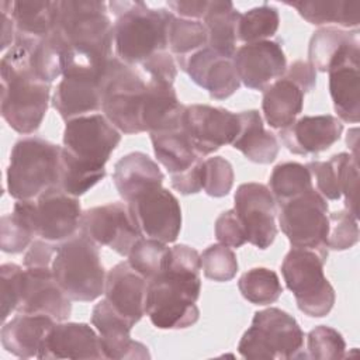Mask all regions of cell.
<instances>
[{"label":"cell","instance_id":"obj_1","mask_svg":"<svg viewBox=\"0 0 360 360\" xmlns=\"http://www.w3.org/2000/svg\"><path fill=\"white\" fill-rule=\"evenodd\" d=\"M104 1H59L53 32L65 45V70L103 73L112 51V22Z\"/></svg>","mask_w":360,"mask_h":360},{"label":"cell","instance_id":"obj_2","mask_svg":"<svg viewBox=\"0 0 360 360\" xmlns=\"http://www.w3.org/2000/svg\"><path fill=\"white\" fill-rule=\"evenodd\" d=\"M35 41L38 39L15 35L14 44L0 60L1 117L22 135L34 134L39 128L51 97V84L39 80L30 65Z\"/></svg>","mask_w":360,"mask_h":360},{"label":"cell","instance_id":"obj_3","mask_svg":"<svg viewBox=\"0 0 360 360\" xmlns=\"http://www.w3.org/2000/svg\"><path fill=\"white\" fill-rule=\"evenodd\" d=\"M201 266L187 257H169L165 270L148 281L145 315L158 329H186L200 318Z\"/></svg>","mask_w":360,"mask_h":360},{"label":"cell","instance_id":"obj_4","mask_svg":"<svg viewBox=\"0 0 360 360\" xmlns=\"http://www.w3.org/2000/svg\"><path fill=\"white\" fill-rule=\"evenodd\" d=\"M112 51L121 62L136 66L167 49V24L172 11L150 8L143 1H111Z\"/></svg>","mask_w":360,"mask_h":360},{"label":"cell","instance_id":"obj_5","mask_svg":"<svg viewBox=\"0 0 360 360\" xmlns=\"http://www.w3.org/2000/svg\"><path fill=\"white\" fill-rule=\"evenodd\" d=\"M51 269L72 301L90 302L104 294L107 273L98 246L80 231L58 245Z\"/></svg>","mask_w":360,"mask_h":360},{"label":"cell","instance_id":"obj_6","mask_svg":"<svg viewBox=\"0 0 360 360\" xmlns=\"http://www.w3.org/2000/svg\"><path fill=\"white\" fill-rule=\"evenodd\" d=\"M62 146L39 136L17 141L7 167V191L15 200H32L58 186Z\"/></svg>","mask_w":360,"mask_h":360},{"label":"cell","instance_id":"obj_7","mask_svg":"<svg viewBox=\"0 0 360 360\" xmlns=\"http://www.w3.org/2000/svg\"><path fill=\"white\" fill-rule=\"evenodd\" d=\"M238 352L250 360L305 359L304 332L294 316L280 308L255 314L252 326L239 340Z\"/></svg>","mask_w":360,"mask_h":360},{"label":"cell","instance_id":"obj_8","mask_svg":"<svg viewBox=\"0 0 360 360\" xmlns=\"http://www.w3.org/2000/svg\"><path fill=\"white\" fill-rule=\"evenodd\" d=\"M328 252L292 248L281 263L287 288L294 294L297 307L311 318H322L333 308L336 294L323 274Z\"/></svg>","mask_w":360,"mask_h":360},{"label":"cell","instance_id":"obj_9","mask_svg":"<svg viewBox=\"0 0 360 360\" xmlns=\"http://www.w3.org/2000/svg\"><path fill=\"white\" fill-rule=\"evenodd\" d=\"M13 214L34 236L53 243L76 235L83 215L79 198L58 187H51L32 200H17Z\"/></svg>","mask_w":360,"mask_h":360},{"label":"cell","instance_id":"obj_10","mask_svg":"<svg viewBox=\"0 0 360 360\" xmlns=\"http://www.w3.org/2000/svg\"><path fill=\"white\" fill-rule=\"evenodd\" d=\"M101 111L122 134L142 132L141 107L146 90V79L118 58L112 56L101 75Z\"/></svg>","mask_w":360,"mask_h":360},{"label":"cell","instance_id":"obj_11","mask_svg":"<svg viewBox=\"0 0 360 360\" xmlns=\"http://www.w3.org/2000/svg\"><path fill=\"white\" fill-rule=\"evenodd\" d=\"M328 202L315 187L280 204L278 224L292 248L328 252Z\"/></svg>","mask_w":360,"mask_h":360},{"label":"cell","instance_id":"obj_12","mask_svg":"<svg viewBox=\"0 0 360 360\" xmlns=\"http://www.w3.org/2000/svg\"><path fill=\"white\" fill-rule=\"evenodd\" d=\"M180 129L201 156L231 145L239 129L238 114L207 104L184 105Z\"/></svg>","mask_w":360,"mask_h":360},{"label":"cell","instance_id":"obj_13","mask_svg":"<svg viewBox=\"0 0 360 360\" xmlns=\"http://www.w3.org/2000/svg\"><path fill=\"white\" fill-rule=\"evenodd\" d=\"M63 148L76 159L94 166H105L121 141V132L101 112L66 121Z\"/></svg>","mask_w":360,"mask_h":360},{"label":"cell","instance_id":"obj_14","mask_svg":"<svg viewBox=\"0 0 360 360\" xmlns=\"http://www.w3.org/2000/svg\"><path fill=\"white\" fill-rule=\"evenodd\" d=\"M127 204L141 236L163 243L177 239L181 229V208L172 191L163 186L155 187Z\"/></svg>","mask_w":360,"mask_h":360},{"label":"cell","instance_id":"obj_15","mask_svg":"<svg viewBox=\"0 0 360 360\" xmlns=\"http://www.w3.org/2000/svg\"><path fill=\"white\" fill-rule=\"evenodd\" d=\"M233 211L245 231L246 242L267 249L277 236L276 198L262 183H243L236 188Z\"/></svg>","mask_w":360,"mask_h":360},{"label":"cell","instance_id":"obj_16","mask_svg":"<svg viewBox=\"0 0 360 360\" xmlns=\"http://www.w3.org/2000/svg\"><path fill=\"white\" fill-rule=\"evenodd\" d=\"M80 232L97 246H107L121 256H128L134 243L142 238L127 202H108L86 210Z\"/></svg>","mask_w":360,"mask_h":360},{"label":"cell","instance_id":"obj_17","mask_svg":"<svg viewBox=\"0 0 360 360\" xmlns=\"http://www.w3.org/2000/svg\"><path fill=\"white\" fill-rule=\"evenodd\" d=\"M240 83L248 89L264 91L287 69L280 41H259L236 48L232 56Z\"/></svg>","mask_w":360,"mask_h":360},{"label":"cell","instance_id":"obj_18","mask_svg":"<svg viewBox=\"0 0 360 360\" xmlns=\"http://www.w3.org/2000/svg\"><path fill=\"white\" fill-rule=\"evenodd\" d=\"M72 300L56 283L51 267H24L21 295L15 312L48 315L56 322L66 321Z\"/></svg>","mask_w":360,"mask_h":360},{"label":"cell","instance_id":"obj_19","mask_svg":"<svg viewBox=\"0 0 360 360\" xmlns=\"http://www.w3.org/2000/svg\"><path fill=\"white\" fill-rule=\"evenodd\" d=\"M177 63L197 86L208 91L211 98L225 100L240 87L232 58L224 56L208 46L188 56L177 58Z\"/></svg>","mask_w":360,"mask_h":360},{"label":"cell","instance_id":"obj_20","mask_svg":"<svg viewBox=\"0 0 360 360\" xmlns=\"http://www.w3.org/2000/svg\"><path fill=\"white\" fill-rule=\"evenodd\" d=\"M101 75L89 70L63 72L52 105L65 121L101 111Z\"/></svg>","mask_w":360,"mask_h":360},{"label":"cell","instance_id":"obj_21","mask_svg":"<svg viewBox=\"0 0 360 360\" xmlns=\"http://www.w3.org/2000/svg\"><path fill=\"white\" fill-rule=\"evenodd\" d=\"M91 323L98 332L104 359L132 360L150 357L143 343L131 339L132 325L121 316L105 298L94 305Z\"/></svg>","mask_w":360,"mask_h":360},{"label":"cell","instance_id":"obj_22","mask_svg":"<svg viewBox=\"0 0 360 360\" xmlns=\"http://www.w3.org/2000/svg\"><path fill=\"white\" fill-rule=\"evenodd\" d=\"M37 359H104L100 336L83 322H55Z\"/></svg>","mask_w":360,"mask_h":360},{"label":"cell","instance_id":"obj_23","mask_svg":"<svg viewBox=\"0 0 360 360\" xmlns=\"http://www.w3.org/2000/svg\"><path fill=\"white\" fill-rule=\"evenodd\" d=\"M342 121L335 115H304L280 129L283 145L294 155H315L340 139Z\"/></svg>","mask_w":360,"mask_h":360},{"label":"cell","instance_id":"obj_24","mask_svg":"<svg viewBox=\"0 0 360 360\" xmlns=\"http://www.w3.org/2000/svg\"><path fill=\"white\" fill-rule=\"evenodd\" d=\"M148 281L128 262H120L105 276L104 298L132 326L145 315Z\"/></svg>","mask_w":360,"mask_h":360},{"label":"cell","instance_id":"obj_25","mask_svg":"<svg viewBox=\"0 0 360 360\" xmlns=\"http://www.w3.org/2000/svg\"><path fill=\"white\" fill-rule=\"evenodd\" d=\"M184 105L179 101L173 84L146 80L141 107L142 132H165L180 128Z\"/></svg>","mask_w":360,"mask_h":360},{"label":"cell","instance_id":"obj_26","mask_svg":"<svg viewBox=\"0 0 360 360\" xmlns=\"http://www.w3.org/2000/svg\"><path fill=\"white\" fill-rule=\"evenodd\" d=\"M55 322L48 315L17 312L1 328V345L6 352L20 359L38 357L42 342Z\"/></svg>","mask_w":360,"mask_h":360},{"label":"cell","instance_id":"obj_27","mask_svg":"<svg viewBox=\"0 0 360 360\" xmlns=\"http://www.w3.org/2000/svg\"><path fill=\"white\" fill-rule=\"evenodd\" d=\"M112 180L121 198L129 202L139 194L160 187L163 173L146 153L131 152L114 165Z\"/></svg>","mask_w":360,"mask_h":360},{"label":"cell","instance_id":"obj_28","mask_svg":"<svg viewBox=\"0 0 360 360\" xmlns=\"http://www.w3.org/2000/svg\"><path fill=\"white\" fill-rule=\"evenodd\" d=\"M360 53L333 66L329 75V93L340 121L357 124L360 118Z\"/></svg>","mask_w":360,"mask_h":360},{"label":"cell","instance_id":"obj_29","mask_svg":"<svg viewBox=\"0 0 360 360\" xmlns=\"http://www.w3.org/2000/svg\"><path fill=\"white\" fill-rule=\"evenodd\" d=\"M356 52H360L357 30L321 27L309 39L308 59L315 70L329 72L335 65Z\"/></svg>","mask_w":360,"mask_h":360},{"label":"cell","instance_id":"obj_30","mask_svg":"<svg viewBox=\"0 0 360 360\" xmlns=\"http://www.w3.org/2000/svg\"><path fill=\"white\" fill-rule=\"evenodd\" d=\"M238 120L239 129L231 145L253 163H271L278 155L280 143L273 132L264 129L260 112L257 110L242 111L238 112Z\"/></svg>","mask_w":360,"mask_h":360},{"label":"cell","instance_id":"obj_31","mask_svg":"<svg viewBox=\"0 0 360 360\" xmlns=\"http://www.w3.org/2000/svg\"><path fill=\"white\" fill-rule=\"evenodd\" d=\"M305 93L290 79L281 76L264 91L262 110L266 122L274 129L291 125L304 107Z\"/></svg>","mask_w":360,"mask_h":360},{"label":"cell","instance_id":"obj_32","mask_svg":"<svg viewBox=\"0 0 360 360\" xmlns=\"http://www.w3.org/2000/svg\"><path fill=\"white\" fill-rule=\"evenodd\" d=\"M298 14L312 25L330 24L342 30H357L360 24V3L349 0H301L287 1Z\"/></svg>","mask_w":360,"mask_h":360},{"label":"cell","instance_id":"obj_33","mask_svg":"<svg viewBox=\"0 0 360 360\" xmlns=\"http://www.w3.org/2000/svg\"><path fill=\"white\" fill-rule=\"evenodd\" d=\"M15 24V35L42 39L56 25L59 1H1Z\"/></svg>","mask_w":360,"mask_h":360},{"label":"cell","instance_id":"obj_34","mask_svg":"<svg viewBox=\"0 0 360 360\" xmlns=\"http://www.w3.org/2000/svg\"><path fill=\"white\" fill-rule=\"evenodd\" d=\"M240 13L232 1L214 0L208 1L202 24L207 30V46L212 51L232 58L236 51V25Z\"/></svg>","mask_w":360,"mask_h":360},{"label":"cell","instance_id":"obj_35","mask_svg":"<svg viewBox=\"0 0 360 360\" xmlns=\"http://www.w3.org/2000/svg\"><path fill=\"white\" fill-rule=\"evenodd\" d=\"M150 141L158 162L165 166L170 176L179 174L202 160L180 128L153 132L150 134Z\"/></svg>","mask_w":360,"mask_h":360},{"label":"cell","instance_id":"obj_36","mask_svg":"<svg viewBox=\"0 0 360 360\" xmlns=\"http://www.w3.org/2000/svg\"><path fill=\"white\" fill-rule=\"evenodd\" d=\"M104 176L105 167L94 166L79 160L62 146L56 187L60 188L63 193L79 198L80 195L87 193L94 184L103 180Z\"/></svg>","mask_w":360,"mask_h":360},{"label":"cell","instance_id":"obj_37","mask_svg":"<svg viewBox=\"0 0 360 360\" xmlns=\"http://www.w3.org/2000/svg\"><path fill=\"white\" fill-rule=\"evenodd\" d=\"M65 52L62 39L53 31L51 35L35 41L30 53V65L34 75L51 84L63 75Z\"/></svg>","mask_w":360,"mask_h":360},{"label":"cell","instance_id":"obj_38","mask_svg":"<svg viewBox=\"0 0 360 360\" xmlns=\"http://www.w3.org/2000/svg\"><path fill=\"white\" fill-rule=\"evenodd\" d=\"M269 188L278 204L295 198L314 188L312 177L307 166L298 162L277 165L269 180Z\"/></svg>","mask_w":360,"mask_h":360},{"label":"cell","instance_id":"obj_39","mask_svg":"<svg viewBox=\"0 0 360 360\" xmlns=\"http://www.w3.org/2000/svg\"><path fill=\"white\" fill-rule=\"evenodd\" d=\"M207 41V30L202 21L180 18L172 13L167 24V49L176 55V59L205 48Z\"/></svg>","mask_w":360,"mask_h":360},{"label":"cell","instance_id":"obj_40","mask_svg":"<svg viewBox=\"0 0 360 360\" xmlns=\"http://www.w3.org/2000/svg\"><path fill=\"white\" fill-rule=\"evenodd\" d=\"M278 24L280 15L277 8L264 3L239 15L236 38L243 44L266 41L277 32Z\"/></svg>","mask_w":360,"mask_h":360},{"label":"cell","instance_id":"obj_41","mask_svg":"<svg viewBox=\"0 0 360 360\" xmlns=\"http://www.w3.org/2000/svg\"><path fill=\"white\" fill-rule=\"evenodd\" d=\"M238 287L243 298L255 305L273 304L283 292L278 276L266 267H255L245 271L238 281Z\"/></svg>","mask_w":360,"mask_h":360},{"label":"cell","instance_id":"obj_42","mask_svg":"<svg viewBox=\"0 0 360 360\" xmlns=\"http://www.w3.org/2000/svg\"><path fill=\"white\" fill-rule=\"evenodd\" d=\"M170 248L156 239L139 238L128 253V264L146 281L158 277L166 267Z\"/></svg>","mask_w":360,"mask_h":360},{"label":"cell","instance_id":"obj_43","mask_svg":"<svg viewBox=\"0 0 360 360\" xmlns=\"http://www.w3.org/2000/svg\"><path fill=\"white\" fill-rule=\"evenodd\" d=\"M346 155H347L346 152H340L338 155H333L326 162L314 160L305 165L311 173L312 181H315L316 184L315 190L325 200L336 201L342 198L340 180H342V170H343Z\"/></svg>","mask_w":360,"mask_h":360},{"label":"cell","instance_id":"obj_44","mask_svg":"<svg viewBox=\"0 0 360 360\" xmlns=\"http://www.w3.org/2000/svg\"><path fill=\"white\" fill-rule=\"evenodd\" d=\"M201 269L207 278L224 283L235 277L238 271V260L233 250L222 243L208 246L201 255Z\"/></svg>","mask_w":360,"mask_h":360},{"label":"cell","instance_id":"obj_45","mask_svg":"<svg viewBox=\"0 0 360 360\" xmlns=\"http://www.w3.org/2000/svg\"><path fill=\"white\" fill-rule=\"evenodd\" d=\"M307 350L311 359L338 360L346 356V342L336 329L319 325L307 335Z\"/></svg>","mask_w":360,"mask_h":360},{"label":"cell","instance_id":"obj_46","mask_svg":"<svg viewBox=\"0 0 360 360\" xmlns=\"http://www.w3.org/2000/svg\"><path fill=\"white\" fill-rule=\"evenodd\" d=\"M328 233L325 245L328 250H346L353 248L359 240V224L347 210H340L328 215Z\"/></svg>","mask_w":360,"mask_h":360},{"label":"cell","instance_id":"obj_47","mask_svg":"<svg viewBox=\"0 0 360 360\" xmlns=\"http://www.w3.org/2000/svg\"><path fill=\"white\" fill-rule=\"evenodd\" d=\"M202 176V190L210 197H225L229 194L233 186V167L232 165L221 156H214L202 160L201 167Z\"/></svg>","mask_w":360,"mask_h":360},{"label":"cell","instance_id":"obj_48","mask_svg":"<svg viewBox=\"0 0 360 360\" xmlns=\"http://www.w3.org/2000/svg\"><path fill=\"white\" fill-rule=\"evenodd\" d=\"M24 269L15 263H4L0 267V292H1V316L3 321L17 311Z\"/></svg>","mask_w":360,"mask_h":360},{"label":"cell","instance_id":"obj_49","mask_svg":"<svg viewBox=\"0 0 360 360\" xmlns=\"http://www.w3.org/2000/svg\"><path fill=\"white\" fill-rule=\"evenodd\" d=\"M34 235L13 212L0 219V248L6 253H21L28 249Z\"/></svg>","mask_w":360,"mask_h":360},{"label":"cell","instance_id":"obj_50","mask_svg":"<svg viewBox=\"0 0 360 360\" xmlns=\"http://www.w3.org/2000/svg\"><path fill=\"white\" fill-rule=\"evenodd\" d=\"M142 70L146 75V80L159 82L166 84H173L177 76L176 62L170 52L162 51L146 59L141 65Z\"/></svg>","mask_w":360,"mask_h":360},{"label":"cell","instance_id":"obj_51","mask_svg":"<svg viewBox=\"0 0 360 360\" xmlns=\"http://www.w3.org/2000/svg\"><path fill=\"white\" fill-rule=\"evenodd\" d=\"M215 238L229 248H240L246 243L245 231L233 210L224 211L215 221Z\"/></svg>","mask_w":360,"mask_h":360},{"label":"cell","instance_id":"obj_52","mask_svg":"<svg viewBox=\"0 0 360 360\" xmlns=\"http://www.w3.org/2000/svg\"><path fill=\"white\" fill-rule=\"evenodd\" d=\"M357 188H359V166L357 158L352 153H347L343 172H342V181L340 190L342 197L345 198L346 210L350 211L354 217H357Z\"/></svg>","mask_w":360,"mask_h":360},{"label":"cell","instance_id":"obj_53","mask_svg":"<svg viewBox=\"0 0 360 360\" xmlns=\"http://www.w3.org/2000/svg\"><path fill=\"white\" fill-rule=\"evenodd\" d=\"M58 245L41 238L34 239L24 255V267H51Z\"/></svg>","mask_w":360,"mask_h":360},{"label":"cell","instance_id":"obj_54","mask_svg":"<svg viewBox=\"0 0 360 360\" xmlns=\"http://www.w3.org/2000/svg\"><path fill=\"white\" fill-rule=\"evenodd\" d=\"M201 167H202V160L197 162L194 166H191L190 169H187L179 174L170 176L172 187L183 195L197 194L198 191L202 190Z\"/></svg>","mask_w":360,"mask_h":360},{"label":"cell","instance_id":"obj_55","mask_svg":"<svg viewBox=\"0 0 360 360\" xmlns=\"http://www.w3.org/2000/svg\"><path fill=\"white\" fill-rule=\"evenodd\" d=\"M284 77L294 82L304 93H309L316 86V70L309 62L295 60L284 72Z\"/></svg>","mask_w":360,"mask_h":360},{"label":"cell","instance_id":"obj_56","mask_svg":"<svg viewBox=\"0 0 360 360\" xmlns=\"http://www.w3.org/2000/svg\"><path fill=\"white\" fill-rule=\"evenodd\" d=\"M167 7L172 13L180 18L187 20H201L207 11V0H170Z\"/></svg>","mask_w":360,"mask_h":360},{"label":"cell","instance_id":"obj_57","mask_svg":"<svg viewBox=\"0 0 360 360\" xmlns=\"http://www.w3.org/2000/svg\"><path fill=\"white\" fill-rule=\"evenodd\" d=\"M0 11H1V49L7 48L8 45H13L14 44V39H15V24L10 15V13L3 7L0 6Z\"/></svg>","mask_w":360,"mask_h":360}]
</instances>
